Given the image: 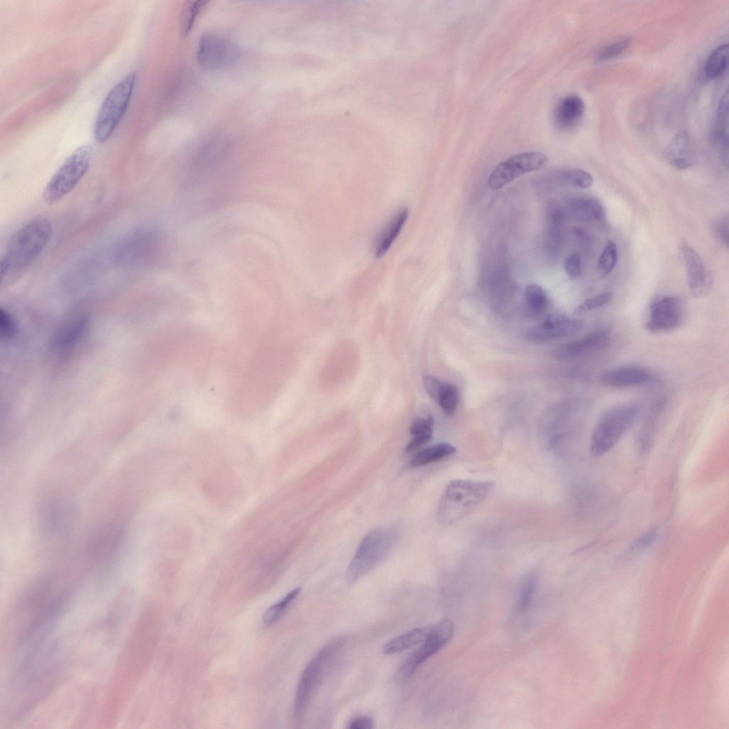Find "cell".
<instances>
[{"label":"cell","instance_id":"1","mask_svg":"<svg viewBox=\"0 0 729 729\" xmlns=\"http://www.w3.org/2000/svg\"><path fill=\"white\" fill-rule=\"evenodd\" d=\"M52 224L46 216H37L11 236L1 259V281L9 282L22 273L48 243Z\"/></svg>","mask_w":729,"mask_h":729},{"label":"cell","instance_id":"2","mask_svg":"<svg viewBox=\"0 0 729 729\" xmlns=\"http://www.w3.org/2000/svg\"><path fill=\"white\" fill-rule=\"evenodd\" d=\"M495 483L455 479L445 488L437 508L443 525H453L475 510L491 494Z\"/></svg>","mask_w":729,"mask_h":729},{"label":"cell","instance_id":"3","mask_svg":"<svg viewBox=\"0 0 729 729\" xmlns=\"http://www.w3.org/2000/svg\"><path fill=\"white\" fill-rule=\"evenodd\" d=\"M136 77V72L130 73L113 85L104 98L93 127L98 143L107 141L120 123L132 98Z\"/></svg>","mask_w":729,"mask_h":729},{"label":"cell","instance_id":"4","mask_svg":"<svg viewBox=\"0 0 729 729\" xmlns=\"http://www.w3.org/2000/svg\"><path fill=\"white\" fill-rule=\"evenodd\" d=\"M639 412L634 404H621L610 408L597 421L592 433L589 450L595 456L612 450L634 423Z\"/></svg>","mask_w":729,"mask_h":729},{"label":"cell","instance_id":"5","mask_svg":"<svg viewBox=\"0 0 729 729\" xmlns=\"http://www.w3.org/2000/svg\"><path fill=\"white\" fill-rule=\"evenodd\" d=\"M396 533L391 529H375L360 542L347 570V579L354 583L365 575L391 552Z\"/></svg>","mask_w":729,"mask_h":729},{"label":"cell","instance_id":"6","mask_svg":"<svg viewBox=\"0 0 729 729\" xmlns=\"http://www.w3.org/2000/svg\"><path fill=\"white\" fill-rule=\"evenodd\" d=\"M90 145L78 147L51 177L43 192V199L53 204L70 192L87 172L92 156Z\"/></svg>","mask_w":729,"mask_h":729},{"label":"cell","instance_id":"7","mask_svg":"<svg viewBox=\"0 0 729 729\" xmlns=\"http://www.w3.org/2000/svg\"><path fill=\"white\" fill-rule=\"evenodd\" d=\"M340 642L327 644L315 655L303 671L295 694L293 713L295 718H301L329 668L338 654Z\"/></svg>","mask_w":729,"mask_h":729},{"label":"cell","instance_id":"8","mask_svg":"<svg viewBox=\"0 0 729 729\" xmlns=\"http://www.w3.org/2000/svg\"><path fill=\"white\" fill-rule=\"evenodd\" d=\"M453 623L449 619L429 626L426 638L402 664L397 672V678L405 681L411 677L421 664L449 642L453 636Z\"/></svg>","mask_w":729,"mask_h":729},{"label":"cell","instance_id":"9","mask_svg":"<svg viewBox=\"0 0 729 729\" xmlns=\"http://www.w3.org/2000/svg\"><path fill=\"white\" fill-rule=\"evenodd\" d=\"M547 162V156L540 152L512 155L494 168L488 178V186L493 190L500 189L525 173L540 169Z\"/></svg>","mask_w":729,"mask_h":729},{"label":"cell","instance_id":"10","mask_svg":"<svg viewBox=\"0 0 729 729\" xmlns=\"http://www.w3.org/2000/svg\"><path fill=\"white\" fill-rule=\"evenodd\" d=\"M196 57L202 66L219 69L236 63L240 57V50L231 41L207 33L199 39Z\"/></svg>","mask_w":729,"mask_h":729},{"label":"cell","instance_id":"11","mask_svg":"<svg viewBox=\"0 0 729 729\" xmlns=\"http://www.w3.org/2000/svg\"><path fill=\"white\" fill-rule=\"evenodd\" d=\"M680 251L683 261L688 290L696 298L706 295L713 285V277L699 253L688 243L683 241Z\"/></svg>","mask_w":729,"mask_h":729},{"label":"cell","instance_id":"12","mask_svg":"<svg viewBox=\"0 0 729 729\" xmlns=\"http://www.w3.org/2000/svg\"><path fill=\"white\" fill-rule=\"evenodd\" d=\"M682 320L683 312L678 300L671 295H664L651 303L646 328L654 333L667 332L677 329Z\"/></svg>","mask_w":729,"mask_h":729},{"label":"cell","instance_id":"13","mask_svg":"<svg viewBox=\"0 0 729 729\" xmlns=\"http://www.w3.org/2000/svg\"><path fill=\"white\" fill-rule=\"evenodd\" d=\"M582 327V322L569 318L563 315H549L540 325L529 329L525 338L532 342H547L567 337L577 333Z\"/></svg>","mask_w":729,"mask_h":729},{"label":"cell","instance_id":"14","mask_svg":"<svg viewBox=\"0 0 729 729\" xmlns=\"http://www.w3.org/2000/svg\"><path fill=\"white\" fill-rule=\"evenodd\" d=\"M651 378V373L643 367L624 366L604 372L601 376V382L612 388H629L644 385Z\"/></svg>","mask_w":729,"mask_h":729},{"label":"cell","instance_id":"15","mask_svg":"<svg viewBox=\"0 0 729 729\" xmlns=\"http://www.w3.org/2000/svg\"><path fill=\"white\" fill-rule=\"evenodd\" d=\"M606 330L593 331L586 335L560 346L555 356L562 360H572L602 347L608 340Z\"/></svg>","mask_w":729,"mask_h":729},{"label":"cell","instance_id":"16","mask_svg":"<svg viewBox=\"0 0 729 729\" xmlns=\"http://www.w3.org/2000/svg\"><path fill=\"white\" fill-rule=\"evenodd\" d=\"M584 113V103L582 99L576 95H567L562 98L555 107V124L560 130H570L580 122Z\"/></svg>","mask_w":729,"mask_h":729},{"label":"cell","instance_id":"17","mask_svg":"<svg viewBox=\"0 0 729 729\" xmlns=\"http://www.w3.org/2000/svg\"><path fill=\"white\" fill-rule=\"evenodd\" d=\"M728 91L723 95L711 131V140L725 163L728 164Z\"/></svg>","mask_w":729,"mask_h":729},{"label":"cell","instance_id":"18","mask_svg":"<svg viewBox=\"0 0 729 729\" xmlns=\"http://www.w3.org/2000/svg\"><path fill=\"white\" fill-rule=\"evenodd\" d=\"M567 209L570 214L579 220L598 221L604 218V209L594 198L579 196L571 199L567 202Z\"/></svg>","mask_w":729,"mask_h":729},{"label":"cell","instance_id":"19","mask_svg":"<svg viewBox=\"0 0 729 729\" xmlns=\"http://www.w3.org/2000/svg\"><path fill=\"white\" fill-rule=\"evenodd\" d=\"M665 155L676 169H685L691 167L693 160L688 135L685 132L678 134L666 147Z\"/></svg>","mask_w":729,"mask_h":729},{"label":"cell","instance_id":"20","mask_svg":"<svg viewBox=\"0 0 729 729\" xmlns=\"http://www.w3.org/2000/svg\"><path fill=\"white\" fill-rule=\"evenodd\" d=\"M408 214L407 209L398 211L381 231L374 246L377 258L382 257L390 248L405 224Z\"/></svg>","mask_w":729,"mask_h":729},{"label":"cell","instance_id":"21","mask_svg":"<svg viewBox=\"0 0 729 729\" xmlns=\"http://www.w3.org/2000/svg\"><path fill=\"white\" fill-rule=\"evenodd\" d=\"M428 631L429 626L408 631L386 643L383 647V652L386 654H392L421 644L426 638Z\"/></svg>","mask_w":729,"mask_h":729},{"label":"cell","instance_id":"22","mask_svg":"<svg viewBox=\"0 0 729 729\" xmlns=\"http://www.w3.org/2000/svg\"><path fill=\"white\" fill-rule=\"evenodd\" d=\"M456 452V448L451 444L442 442L431 446L418 453L409 463V467L415 468L425 466Z\"/></svg>","mask_w":729,"mask_h":729},{"label":"cell","instance_id":"23","mask_svg":"<svg viewBox=\"0 0 729 729\" xmlns=\"http://www.w3.org/2000/svg\"><path fill=\"white\" fill-rule=\"evenodd\" d=\"M548 298L544 289L536 284H529L524 290V303L526 311L533 316L543 313L548 306Z\"/></svg>","mask_w":729,"mask_h":729},{"label":"cell","instance_id":"24","mask_svg":"<svg viewBox=\"0 0 729 729\" xmlns=\"http://www.w3.org/2000/svg\"><path fill=\"white\" fill-rule=\"evenodd\" d=\"M728 44H722L714 49L707 58L704 72L707 78L715 79L722 76L727 69Z\"/></svg>","mask_w":729,"mask_h":729},{"label":"cell","instance_id":"25","mask_svg":"<svg viewBox=\"0 0 729 729\" xmlns=\"http://www.w3.org/2000/svg\"><path fill=\"white\" fill-rule=\"evenodd\" d=\"M554 177L559 183L579 189L589 188L593 183L590 173L580 169L560 171Z\"/></svg>","mask_w":729,"mask_h":729},{"label":"cell","instance_id":"26","mask_svg":"<svg viewBox=\"0 0 729 729\" xmlns=\"http://www.w3.org/2000/svg\"><path fill=\"white\" fill-rule=\"evenodd\" d=\"M537 586V577L530 575L523 582L516 604V612L519 614L525 612L531 605Z\"/></svg>","mask_w":729,"mask_h":729},{"label":"cell","instance_id":"27","mask_svg":"<svg viewBox=\"0 0 729 729\" xmlns=\"http://www.w3.org/2000/svg\"><path fill=\"white\" fill-rule=\"evenodd\" d=\"M618 259L616 243L608 241L604 247L597 262V271L601 277H606L615 267Z\"/></svg>","mask_w":729,"mask_h":729},{"label":"cell","instance_id":"28","mask_svg":"<svg viewBox=\"0 0 729 729\" xmlns=\"http://www.w3.org/2000/svg\"><path fill=\"white\" fill-rule=\"evenodd\" d=\"M300 588L298 587L290 592L280 602L270 607L264 613L263 621L266 626H268L277 622L283 614L287 607L299 594Z\"/></svg>","mask_w":729,"mask_h":729},{"label":"cell","instance_id":"29","mask_svg":"<svg viewBox=\"0 0 729 729\" xmlns=\"http://www.w3.org/2000/svg\"><path fill=\"white\" fill-rule=\"evenodd\" d=\"M206 4V1H189L185 3L180 16L181 28L184 34L192 30L196 16Z\"/></svg>","mask_w":729,"mask_h":729},{"label":"cell","instance_id":"30","mask_svg":"<svg viewBox=\"0 0 729 729\" xmlns=\"http://www.w3.org/2000/svg\"><path fill=\"white\" fill-rule=\"evenodd\" d=\"M546 216L550 230L557 236L565 220V212L558 201L554 199L548 201Z\"/></svg>","mask_w":729,"mask_h":729},{"label":"cell","instance_id":"31","mask_svg":"<svg viewBox=\"0 0 729 729\" xmlns=\"http://www.w3.org/2000/svg\"><path fill=\"white\" fill-rule=\"evenodd\" d=\"M458 402V391L457 388L453 384L446 383L437 404L447 414L451 415L456 411Z\"/></svg>","mask_w":729,"mask_h":729},{"label":"cell","instance_id":"32","mask_svg":"<svg viewBox=\"0 0 729 729\" xmlns=\"http://www.w3.org/2000/svg\"><path fill=\"white\" fill-rule=\"evenodd\" d=\"M612 298L613 294L610 291L596 295L585 300L577 306L574 313L577 315H581L590 312L609 303Z\"/></svg>","mask_w":729,"mask_h":729},{"label":"cell","instance_id":"33","mask_svg":"<svg viewBox=\"0 0 729 729\" xmlns=\"http://www.w3.org/2000/svg\"><path fill=\"white\" fill-rule=\"evenodd\" d=\"M631 38H624L614 42L604 48L599 53V60L613 58L621 54L630 44Z\"/></svg>","mask_w":729,"mask_h":729},{"label":"cell","instance_id":"34","mask_svg":"<svg viewBox=\"0 0 729 729\" xmlns=\"http://www.w3.org/2000/svg\"><path fill=\"white\" fill-rule=\"evenodd\" d=\"M564 268L571 279H576L582 275V256L579 252L574 251L564 261Z\"/></svg>","mask_w":729,"mask_h":729},{"label":"cell","instance_id":"35","mask_svg":"<svg viewBox=\"0 0 729 729\" xmlns=\"http://www.w3.org/2000/svg\"><path fill=\"white\" fill-rule=\"evenodd\" d=\"M434 424V419L431 416L424 418L417 417L411 423L409 431L413 436L432 435Z\"/></svg>","mask_w":729,"mask_h":729},{"label":"cell","instance_id":"36","mask_svg":"<svg viewBox=\"0 0 729 729\" xmlns=\"http://www.w3.org/2000/svg\"><path fill=\"white\" fill-rule=\"evenodd\" d=\"M658 531L656 528L649 530L638 537L631 544L629 552H641L650 547L657 537Z\"/></svg>","mask_w":729,"mask_h":729},{"label":"cell","instance_id":"37","mask_svg":"<svg viewBox=\"0 0 729 729\" xmlns=\"http://www.w3.org/2000/svg\"><path fill=\"white\" fill-rule=\"evenodd\" d=\"M423 382L426 392L437 403L446 383L431 375L424 376Z\"/></svg>","mask_w":729,"mask_h":729},{"label":"cell","instance_id":"38","mask_svg":"<svg viewBox=\"0 0 729 729\" xmlns=\"http://www.w3.org/2000/svg\"><path fill=\"white\" fill-rule=\"evenodd\" d=\"M714 231L718 240L728 248L729 244V221L728 216H723L716 221Z\"/></svg>","mask_w":729,"mask_h":729},{"label":"cell","instance_id":"39","mask_svg":"<svg viewBox=\"0 0 729 729\" xmlns=\"http://www.w3.org/2000/svg\"><path fill=\"white\" fill-rule=\"evenodd\" d=\"M0 330L1 337L6 339L11 338L15 332L14 320L10 314L2 308L0 312Z\"/></svg>","mask_w":729,"mask_h":729},{"label":"cell","instance_id":"40","mask_svg":"<svg viewBox=\"0 0 729 729\" xmlns=\"http://www.w3.org/2000/svg\"><path fill=\"white\" fill-rule=\"evenodd\" d=\"M351 729H369L373 728L372 720L366 716H360L352 719L347 726Z\"/></svg>","mask_w":729,"mask_h":729}]
</instances>
